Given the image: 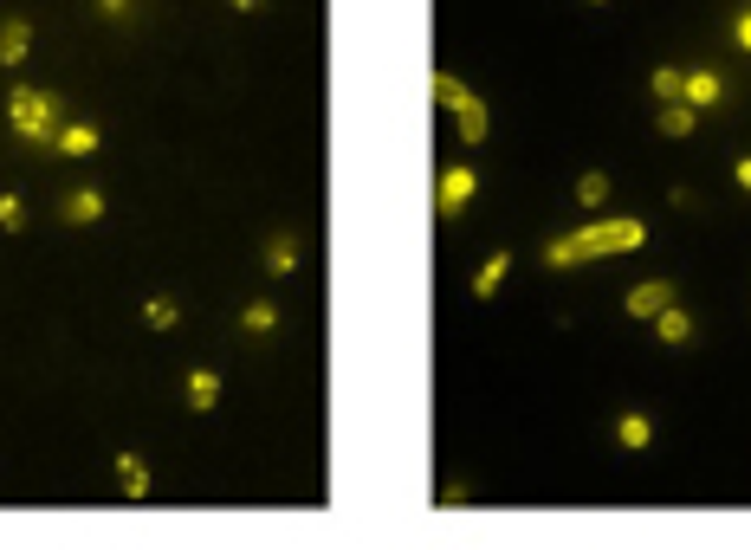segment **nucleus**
<instances>
[{"label": "nucleus", "mask_w": 751, "mask_h": 550, "mask_svg": "<svg viewBox=\"0 0 751 550\" xmlns=\"http://www.w3.org/2000/svg\"><path fill=\"white\" fill-rule=\"evenodd\" d=\"M648 246V220H596L583 233H564V240L544 246V266H583V259H609V253H635Z\"/></svg>", "instance_id": "obj_1"}, {"label": "nucleus", "mask_w": 751, "mask_h": 550, "mask_svg": "<svg viewBox=\"0 0 751 550\" xmlns=\"http://www.w3.org/2000/svg\"><path fill=\"white\" fill-rule=\"evenodd\" d=\"M7 123H13V136H26V143H52V136H59V104H52V91H39V85H13L7 91Z\"/></svg>", "instance_id": "obj_2"}, {"label": "nucleus", "mask_w": 751, "mask_h": 550, "mask_svg": "<svg viewBox=\"0 0 751 550\" xmlns=\"http://www.w3.org/2000/svg\"><path fill=\"white\" fill-rule=\"evenodd\" d=\"M674 305V279H641L622 292V311L628 318H661V311Z\"/></svg>", "instance_id": "obj_3"}, {"label": "nucleus", "mask_w": 751, "mask_h": 550, "mask_svg": "<svg viewBox=\"0 0 751 550\" xmlns=\"http://www.w3.org/2000/svg\"><path fill=\"white\" fill-rule=\"evenodd\" d=\"M104 214V188H65L59 195V220L65 227H91Z\"/></svg>", "instance_id": "obj_4"}, {"label": "nucleus", "mask_w": 751, "mask_h": 550, "mask_svg": "<svg viewBox=\"0 0 751 550\" xmlns=\"http://www.w3.org/2000/svg\"><path fill=\"white\" fill-rule=\"evenodd\" d=\"M473 188H480V182H473V169H447V175H441V195H434L441 220H454L460 208H467V201H473Z\"/></svg>", "instance_id": "obj_5"}, {"label": "nucleus", "mask_w": 751, "mask_h": 550, "mask_svg": "<svg viewBox=\"0 0 751 550\" xmlns=\"http://www.w3.org/2000/svg\"><path fill=\"white\" fill-rule=\"evenodd\" d=\"M52 149H65V156H98V123H59V136H52Z\"/></svg>", "instance_id": "obj_6"}, {"label": "nucleus", "mask_w": 751, "mask_h": 550, "mask_svg": "<svg viewBox=\"0 0 751 550\" xmlns=\"http://www.w3.org/2000/svg\"><path fill=\"white\" fill-rule=\"evenodd\" d=\"M26 52H33V26H26V20H0V65L13 72Z\"/></svg>", "instance_id": "obj_7"}, {"label": "nucleus", "mask_w": 751, "mask_h": 550, "mask_svg": "<svg viewBox=\"0 0 751 550\" xmlns=\"http://www.w3.org/2000/svg\"><path fill=\"white\" fill-rule=\"evenodd\" d=\"M693 123H700V110H693L687 98H680V104H661L654 130H661V136H674V143H680V136H693Z\"/></svg>", "instance_id": "obj_8"}, {"label": "nucleus", "mask_w": 751, "mask_h": 550, "mask_svg": "<svg viewBox=\"0 0 751 550\" xmlns=\"http://www.w3.org/2000/svg\"><path fill=\"white\" fill-rule=\"evenodd\" d=\"M214 402H221V376H214V369H188V408L208 415Z\"/></svg>", "instance_id": "obj_9"}, {"label": "nucleus", "mask_w": 751, "mask_h": 550, "mask_svg": "<svg viewBox=\"0 0 751 550\" xmlns=\"http://www.w3.org/2000/svg\"><path fill=\"white\" fill-rule=\"evenodd\" d=\"M454 117H460V143H473V149H480V143H486V130H493V117H486V104H480V98H467V104L454 110Z\"/></svg>", "instance_id": "obj_10"}, {"label": "nucleus", "mask_w": 751, "mask_h": 550, "mask_svg": "<svg viewBox=\"0 0 751 550\" xmlns=\"http://www.w3.org/2000/svg\"><path fill=\"white\" fill-rule=\"evenodd\" d=\"M117 486H124V499H149V466L136 453H117Z\"/></svg>", "instance_id": "obj_11"}, {"label": "nucleus", "mask_w": 751, "mask_h": 550, "mask_svg": "<svg viewBox=\"0 0 751 550\" xmlns=\"http://www.w3.org/2000/svg\"><path fill=\"white\" fill-rule=\"evenodd\" d=\"M505 272H512V253H505V246H499V253L486 259L480 272H473V298H493L499 285H505Z\"/></svg>", "instance_id": "obj_12"}, {"label": "nucleus", "mask_w": 751, "mask_h": 550, "mask_svg": "<svg viewBox=\"0 0 751 550\" xmlns=\"http://www.w3.org/2000/svg\"><path fill=\"white\" fill-rule=\"evenodd\" d=\"M719 98H726V85H719L713 72H687V104L693 110H713Z\"/></svg>", "instance_id": "obj_13"}, {"label": "nucleus", "mask_w": 751, "mask_h": 550, "mask_svg": "<svg viewBox=\"0 0 751 550\" xmlns=\"http://www.w3.org/2000/svg\"><path fill=\"white\" fill-rule=\"evenodd\" d=\"M654 330H661V343H687V337H693V318H687L680 305H667L661 318H654Z\"/></svg>", "instance_id": "obj_14"}, {"label": "nucleus", "mask_w": 751, "mask_h": 550, "mask_svg": "<svg viewBox=\"0 0 751 550\" xmlns=\"http://www.w3.org/2000/svg\"><path fill=\"white\" fill-rule=\"evenodd\" d=\"M616 440H622L628 453H641V447H648V440H654V428H648V415H622V421H616Z\"/></svg>", "instance_id": "obj_15"}, {"label": "nucleus", "mask_w": 751, "mask_h": 550, "mask_svg": "<svg viewBox=\"0 0 751 550\" xmlns=\"http://www.w3.org/2000/svg\"><path fill=\"white\" fill-rule=\"evenodd\" d=\"M577 201H583V208H603V201H609V175L603 169H583L577 175Z\"/></svg>", "instance_id": "obj_16"}, {"label": "nucleus", "mask_w": 751, "mask_h": 550, "mask_svg": "<svg viewBox=\"0 0 751 550\" xmlns=\"http://www.w3.org/2000/svg\"><path fill=\"white\" fill-rule=\"evenodd\" d=\"M467 98H473V91L460 85L454 72H434V104H441V110H460V104H467Z\"/></svg>", "instance_id": "obj_17"}, {"label": "nucleus", "mask_w": 751, "mask_h": 550, "mask_svg": "<svg viewBox=\"0 0 751 550\" xmlns=\"http://www.w3.org/2000/svg\"><path fill=\"white\" fill-rule=\"evenodd\" d=\"M240 324H247V330H253V337H266V330H272V324H279V305H272V298H253V305H247V311H240Z\"/></svg>", "instance_id": "obj_18"}, {"label": "nucleus", "mask_w": 751, "mask_h": 550, "mask_svg": "<svg viewBox=\"0 0 751 550\" xmlns=\"http://www.w3.org/2000/svg\"><path fill=\"white\" fill-rule=\"evenodd\" d=\"M654 98H661V104H680V98H687V72L661 65V72H654Z\"/></svg>", "instance_id": "obj_19"}, {"label": "nucleus", "mask_w": 751, "mask_h": 550, "mask_svg": "<svg viewBox=\"0 0 751 550\" xmlns=\"http://www.w3.org/2000/svg\"><path fill=\"white\" fill-rule=\"evenodd\" d=\"M292 266H298V240H285V233L266 240V272H292Z\"/></svg>", "instance_id": "obj_20"}, {"label": "nucleus", "mask_w": 751, "mask_h": 550, "mask_svg": "<svg viewBox=\"0 0 751 550\" xmlns=\"http://www.w3.org/2000/svg\"><path fill=\"white\" fill-rule=\"evenodd\" d=\"M175 318H182V311H175V298H149V305H143V324H149V330H175Z\"/></svg>", "instance_id": "obj_21"}, {"label": "nucleus", "mask_w": 751, "mask_h": 550, "mask_svg": "<svg viewBox=\"0 0 751 550\" xmlns=\"http://www.w3.org/2000/svg\"><path fill=\"white\" fill-rule=\"evenodd\" d=\"M0 227H7V233L26 227V201H20V195H0Z\"/></svg>", "instance_id": "obj_22"}, {"label": "nucleus", "mask_w": 751, "mask_h": 550, "mask_svg": "<svg viewBox=\"0 0 751 550\" xmlns=\"http://www.w3.org/2000/svg\"><path fill=\"white\" fill-rule=\"evenodd\" d=\"M98 13H130V0H98Z\"/></svg>", "instance_id": "obj_23"}, {"label": "nucleus", "mask_w": 751, "mask_h": 550, "mask_svg": "<svg viewBox=\"0 0 751 550\" xmlns=\"http://www.w3.org/2000/svg\"><path fill=\"white\" fill-rule=\"evenodd\" d=\"M739 46L751 52V13H745V20H739Z\"/></svg>", "instance_id": "obj_24"}, {"label": "nucleus", "mask_w": 751, "mask_h": 550, "mask_svg": "<svg viewBox=\"0 0 751 550\" xmlns=\"http://www.w3.org/2000/svg\"><path fill=\"white\" fill-rule=\"evenodd\" d=\"M739 182H745V188H751V156H739Z\"/></svg>", "instance_id": "obj_25"}, {"label": "nucleus", "mask_w": 751, "mask_h": 550, "mask_svg": "<svg viewBox=\"0 0 751 550\" xmlns=\"http://www.w3.org/2000/svg\"><path fill=\"white\" fill-rule=\"evenodd\" d=\"M227 7H240V13H253V7H259V0H227Z\"/></svg>", "instance_id": "obj_26"}, {"label": "nucleus", "mask_w": 751, "mask_h": 550, "mask_svg": "<svg viewBox=\"0 0 751 550\" xmlns=\"http://www.w3.org/2000/svg\"><path fill=\"white\" fill-rule=\"evenodd\" d=\"M590 7H603V0H590Z\"/></svg>", "instance_id": "obj_27"}]
</instances>
